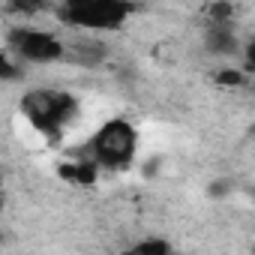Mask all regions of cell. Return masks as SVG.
<instances>
[{
  "mask_svg": "<svg viewBox=\"0 0 255 255\" xmlns=\"http://www.w3.org/2000/svg\"><path fill=\"white\" fill-rule=\"evenodd\" d=\"M6 3V12H15V15H39L48 9V0H3Z\"/></svg>",
  "mask_w": 255,
  "mask_h": 255,
  "instance_id": "cell-10",
  "label": "cell"
},
{
  "mask_svg": "<svg viewBox=\"0 0 255 255\" xmlns=\"http://www.w3.org/2000/svg\"><path fill=\"white\" fill-rule=\"evenodd\" d=\"M207 24H237V6L231 0H213L207 6Z\"/></svg>",
  "mask_w": 255,
  "mask_h": 255,
  "instance_id": "cell-8",
  "label": "cell"
},
{
  "mask_svg": "<svg viewBox=\"0 0 255 255\" xmlns=\"http://www.w3.org/2000/svg\"><path fill=\"white\" fill-rule=\"evenodd\" d=\"M105 57H108V48H105V42H99V39H75L72 45H66V51H63V60H69V63H75V66H102L105 63Z\"/></svg>",
  "mask_w": 255,
  "mask_h": 255,
  "instance_id": "cell-6",
  "label": "cell"
},
{
  "mask_svg": "<svg viewBox=\"0 0 255 255\" xmlns=\"http://www.w3.org/2000/svg\"><path fill=\"white\" fill-rule=\"evenodd\" d=\"M231 192H234V177H216L207 183V198H213V201L231 198Z\"/></svg>",
  "mask_w": 255,
  "mask_h": 255,
  "instance_id": "cell-12",
  "label": "cell"
},
{
  "mask_svg": "<svg viewBox=\"0 0 255 255\" xmlns=\"http://www.w3.org/2000/svg\"><path fill=\"white\" fill-rule=\"evenodd\" d=\"M18 78H21V69H18L15 57H12V54H6V51H0V84H6V81H18Z\"/></svg>",
  "mask_w": 255,
  "mask_h": 255,
  "instance_id": "cell-13",
  "label": "cell"
},
{
  "mask_svg": "<svg viewBox=\"0 0 255 255\" xmlns=\"http://www.w3.org/2000/svg\"><path fill=\"white\" fill-rule=\"evenodd\" d=\"M87 150H90V162L96 168L123 171L132 165V159L138 153V129L123 117H111L93 132V138L87 141Z\"/></svg>",
  "mask_w": 255,
  "mask_h": 255,
  "instance_id": "cell-3",
  "label": "cell"
},
{
  "mask_svg": "<svg viewBox=\"0 0 255 255\" xmlns=\"http://www.w3.org/2000/svg\"><path fill=\"white\" fill-rule=\"evenodd\" d=\"M213 78H216L219 87H246V84H249V72H246L243 66H225V69H219Z\"/></svg>",
  "mask_w": 255,
  "mask_h": 255,
  "instance_id": "cell-9",
  "label": "cell"
},
{
  "mask_svg": "<svg viewBox=\"0 0 255 255\" xmlns=\"http://www.w3.org/2000/svg\"><path fill=\"white\" fill-rule=\"evenodd\" d=\"M0 213H3V192H0Z\"/></svg>",
  "mask_w": 255,
  "mask_h": 255,
  "instance_id": "cell-15",
  "label": "cell"
},
{
  "mask_svg": "<svg viewBox=\"0 0 255 255\" xmlns=\"http://www.w3.org/2000/svg\"><path fill=\"white\" fill-rule=\"evenodd\" d=\"M96 165L90 162V159H81V162H75V165H63L60 168V174L66 177V180H72V183H78V186H90L93 180H96Z\"/></svg>",
  "mask_w": 255,
  "mask_h": 255,
  "instance_id": "cell-7",
  "label": "cell"
},
{
  "mask_svg": "<svg viewBox=\"0 0 255 255\" xmlns=\"http://www.w3.org/2000/svg\"><path fill=\"white\" fill-rule=\"evenodd\" d=\"M132 252H138V255H168L171 243L162 240V237H144V240L132 243Z\"/></svg>",
  "mask_w": 255,
  "mask_h": 255,
  "instance_id": "cell-11",
  "label": "cell"
},
{
  "mask_svg": "<svg viewBox=\"0 0 255 255\" xmlns=\"http://www.w3.org/2000/svg\"><path fill=\"white\" fill-rule=\"evenodd\" d=\"M201 45L207 54L213 57H222V60H234L240 57V36H237V24H207L204 27V36H201Z\"/></svg>",
  "mask_w": 255,
  "mask_h": 255,
  "instance_id": "cell-5",
  "label": "cell"
},
{
  "mask_svg": "<svg viewBox=\"0 0 255 255\" xmlns=\"http://www.w3.org/2000/svg\"><path fill=\"white\" fill-rule=\"evenodd\" d=\"M162 168V162H159V156H150L147 162H144V177H153L156 171Z\"/></svg>",
  "mask_w": 255,
  "mask_h": 255,
  "instance_id": "cell-14",
  "label": "cell"
},
{
  "mask_svg": "<svg viewBox=\"0 0 255 255\" xmlns=\"http://www.w3.org/2000/svg\"><path fill=\"white\" fill-rule=\"evenodd\" d=\"M6 48L15 60H24V63H57L63 60V51H66V42L51 33V30H42V27H30V24H18V27H9L6 30Z\"/></svg>",
  "mask_w": 255,
  "mask_h": 255,
  "instance_id": "cell-4",
  "label": "cell"
},
{
  "mask_svg": "<svg viewBox=\"0 0 255 255\" xmlns=\"http://www.w3.org/2000/svg\"><path fill=\"white\" fill-rule=\"evenodd\" d=\"M135 12V0H63L60 3V21L90 33H117Z\"/></svg>",
  "mask_w": 255,
  "mask_h": 255,
  "instance_id": "cell-2",
  "label": "cell"
},
{
  "mask_svg": "<svg viewBox=\"0 0 255 255\" xmlns=\"http://www.w3.org/2000/svg\"><path fill=\"white\" fill-rule=\"evenodd\" d=\"M21 114L24 120L33 126L36 132L57 138L66 126L78 117V99L69 90H57V87H39V90H27L21 96Z\"/></svg>",
  "mask_w": 255,
  "mask_h": 255,
  "instance_id": "cell-1",
  "label": "cell"
}]
</instances>
